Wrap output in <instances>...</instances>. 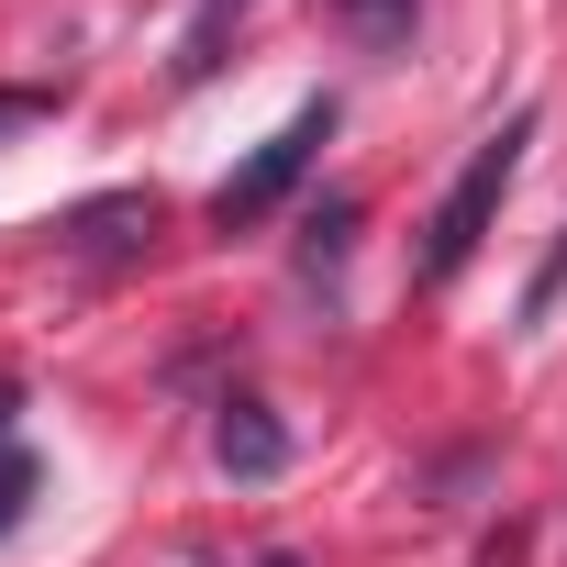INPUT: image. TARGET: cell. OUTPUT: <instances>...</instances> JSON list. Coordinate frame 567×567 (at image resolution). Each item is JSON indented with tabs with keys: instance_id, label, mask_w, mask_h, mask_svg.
I'll use <instances>...</instances> for the list:
<instances>
[{
	"instance_id": "cell-1",
	"label": "cell",
	"mask_w": 567,
	"mask_h": 567,
	"mask_svg": "<svg viewBox=\"0 0 567 567\" xmlns=\"http://www.w3.org/2000/svg\"><path fill=\"white\" fill-rule=\"evenodd\" d=\"M523 145H534V112H512L501 134H478V156L456 167V189L434 200V223H423V245H412V278H423V290H445V278L489 245V223H501V200H512V178H523Z\"/></svg>"
},
{
	"instance_id": "cell-2",
	"label": "cell",
	"mask_w": 567,
	"mask_h": 567,
	"mask_svg": "<svg viewBox=\"0 0 567 567\" xmlns=\"http://www.w3.org/2000/svg\"><path fill=\"white\" fill-rule=\"evenodd\" d=\"M323 145H334V90H323V101H301L290 123H278V134H267V145H256V156H245V167L212 189V234H245V223H267L278 200L301 189V167H312Z\"/></svg>"
},
{
	"instance_id": "cell-3",
	"label": "cell",
	"mask_w": 567,
	"mask_h": 567,
	"mask_svg": "<svg viewBox=\"0 0 567 567\" xmlns=\"http://www.w3.org/2000/svg\"><path fill=\"white\" fill-rule=\"evenodd\" d=\"M156 223H167V212H156V189H101V200H79V212L56 223V245H68V256H90V267H112V256H145V245H156Z\"/></svg>"
},
{
	"instance_id": "cell-4",
	"label": "cell",
	"mask_w": 567,
	"mask_h": 567,
	"mask_svg": "<svg viewBox=\"0 0 567 567\" xmlns=\"http://www.w3.org/2000/svg\"><path fill=\"white\" fill-rule=\"evenodd\" d=\"M212 467L245 478V489L278 478V467H290V423H278L267 401H223V412H212Z\"/></svg>"
},
{
	"instance_id": "cell-5",
	"label": "cell",
	"mask_w": 567,
	"mask_h": 567,
	"mask_svg": "<svg viewBox=\"0 0 567 567\" xmlns=\"http://www.w3.org/2000/svg\"><path fill=\"white\" fill-rule=\"evenodd\" d=\"M346 245H357V200H346V189H334V200H323V212H312V223H301V267H312V278H323V267H334V256H346Z\"/></svg>"
},
{
	"instance_id": "cell-6",
	"label": "cell",
	"mask_w": 567,
	"mask_h": 567,
	"mask_svg": "<svg viewBox=\"0 0 567 567\" xmlns=\"http://www.w3.org/2000/svg\"><path fill=\"white\" fill-rule=\"evenodd\" d=\"M34 489H45V467H34L23 445H0V545L23 534V512H34Z\"/></svg>"
},
{
	"instance_id": "cell-7",
	"label": "cell",
	"mask_w": 567,
	"mask_h": 567,
	"mask_svg": "<svg viewBox=\"0 0 567 567\" xmlns=\"http://www.w3.org/2000/svg\"><path fill=\"white\" fill-rule=\"evenodd\" d=\"M334 12H346L368 45H390V34H412V12H423V0H334Z\"/></svg>"
},
{
	"instance_id": "cell-8",
	"label": "cell",
	"mask_w": 567,
	"mask_h": 567,
	"mask_svg": "<svg viewBox=\"0 0 567 567\" xmlns=\"http://www.w3.org/2000/svg\"><path fill=\"white\" fill-rule=\"evenodd\" d=\"M45 112H56V90H34V79L0 90V134H23V123H45Z\"/></svg>"
},
{
	"instance_id": "cell-9",
	"label": "cell",
	"mask_w": 567,
	"mask_h": 567,
	"mask_svg": "<svg viewBox=\"0 0 567 567\" xmlns=\"http://www.w3.org/2000/svg\"><path fill=\"white\" fill-rule=\"evenodd\" d=\"M556 290H567V245H556V256H545V267H534V290H523V312H534V323H545V312H556Z\"/></svg>"
},
{
	"instance_id": "cell-10",
	"label": "cell",
	"mask_w": 567,
	"mask_h": 567,
	"mask_svg": "<svg viewBox=\"0 0 567 567\" xmlns=\"http://www.w3.org/2000/svg\"><path fill=\"white\" fill-rule=\"evenodd\" d=\"M12 412H23V390H12V379H0V445H12Z\"/></svg>"
},
{
	"instance_id": "cell-11",
	"label": "cell",
	"mask_w": 567,
	"mask_h": 567,
	"mask_svg": "<svg viewBox=\"0 0 567 567\" xmlns=\"http://www.w3.org/2000/svg\"><path fill=\"white\" fill-rule=\"evenodd\" d=\"M256 567H312V556H290V545H267V556H256Z\"/></svg>"
}]
</instances>
